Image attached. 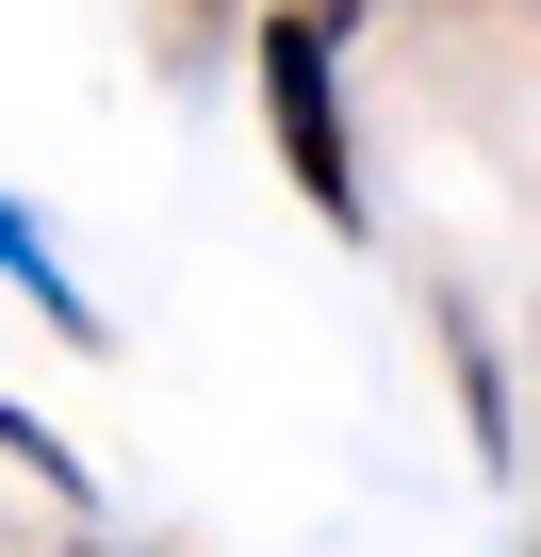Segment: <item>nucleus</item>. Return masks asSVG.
<instances>
[{
	"label": "nucleus",
	"instance_id": "f257e3e1",
	"mask_svg": "<svg viewBox=\"0 0 541 557\" xmlns=\"http://www.w3.org/2000/svg\"><path fill=\"white\" fill-rule=\"evenodd\" d=\"M262 132H280V181L361 230V148H345V34L329 17H262Z\"/></svg>",
	"mask_w": 541,
	"mask_h": 557
},
{
	"label": "nucleus",
	"instance_id": "f03ea898",
	"mask_svg": "<svg viewBox=\"0 0 541 557\" xmlns=\"http://www.w3.org/2000/svg\"><path fill=\"white\" fill-rule=\"evenodd\" d=\"M0 278H17V296H34V312H50V329H99V312H83V278H66V262H50V230H34V213H17V197H0Z\"/></svg>",
	"mask_w": 541,
	"mask_h": 557
},
{
	"label": "nucleus",
	"instance_id": "7ed1b4c3",
	"mask_svg": "<svg viewBox=\"0 0 541 557\" xmlns=\"http://www.w3.org/2000/svg\"><path fill=\"white\" fill-rule=\"evenodd\" d=\"M280 17H329V34H345V17H361V0H280Z\"/></svg>",
	"mask_w": 541,
	"mask_h": 557
}]
</instances>
